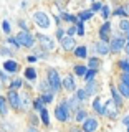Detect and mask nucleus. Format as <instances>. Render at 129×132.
Masks as SVG:
<instances>
[{
    "instance_id": "obj_49",
    "label": "nucleus",
    "mask_w": 129,
    "mask_h": 132,
    "mask_svg": "<svg viewBox=\"0 0 129 132\" xmlns=\"http://www.w3.org/2000/svg\"><path fill=\"white\" fill-rule=\"evenodd\" d=\"M25 132H40V129H38V127H35V126H27Z\"/></svg>"
},
{
    "instance_id": "obj_41",
    "label": "nucleus",
    "mask_w": 129,
    "mask_h": 132,
    "mask_svg": "<svg viewBox=\"0 0 129 132\" xmlns=\"http://www.w3.org/2000/svg\"><path fill=\"white\" fill-rule=\"evenodd\" d=\"M101 16H103L104 20H109L111 10H109V7H108V5H103V8H101Z\"/></svg>"
},
{
    "instance_id": "obj_35",
    "label": "nucleus",
    "mask_w": 129,
    "mask_h": 132,
    "mask_svg": "<svg viewBox=\"0 0 129 132\" xmlns=\"http://www.w3.org/2000/svg\"><path fill=\"white\" fill-rule=\"evenodd\" d=\"M119 31L121 33H129V20L127 18H121V22H119Z\"/></svg>"
},
{
    "instance_id": "obj_47",
    "label": "nucleus",
    "mask_w": 129,
    "mask_h": 132,
    "mask_svg": "<svg viewBox=\"0 0 129 132\" xmlns=\"http://www.w3.org/2000/svg\"><path fill=\"white\" fill-rule=\"evenodd\" d=\"M18 27H20V30H30V27H28V23L25 22L23 18H20V20H18Z\"/></svg>"
},
{
    "instance_id": "obj_1",
    "label": "nucleus",
    "mask_w": 129,
    "mask_h": 132,
    "mask_svg": "<svg viewBox=\"0 0 129 132\" xmlns=\"http://www.w3.org/2000/svg\"><path fill=\"white\" fill-rule=\"evenodd\" d=\"M47 82L50 84V88H51L53 94H58L61 89H63V86H61V76L60 73H58V69L55 68H48L47 69Z\"/></svg>"
},
{
    "instance_id": "obj_25",
    "label": "nucleus",
    "mask_w": 129,
    "mask_h": 132,
    "mask_svg": "<svg viewBox=\"0 0 129 132\" xmlns=\"http://www.w3.org/2000/svg\"><path fill=\"white\" fill-rule=\"evenodd\" d=\"M116 89H118V93L123 96L124 101H126V99H129V86H126L124 82L119 81V82H118V86H116Z\"/></svg>"
},
{
    "instance_id": "obj_30",
    "label": "nucleus",
    "mask_w": 129,
    "mask_h": 132,
    "mask_svg": "<svg viewBox=\"0 0 129 132\" xmlns=\"http://www.w3.org/2000/svg\"><path fill=\"white\" fill-rule=\"evenodd\" d=\"M22 86H23V79H22V78H13V79L8 81V89L18 91V89H22Z\"/></svg>"
},
{
    "instance_id": "obj_22",
    "label": "nucleus",
    "mask_w": 129,
    "mask_h": 132,
    "mask_svg": "<svg viewBox=\"0 0 129 132\" xmlns=\"http://www.w3.org/2000/svg\"><path fill=\"white\" fill-rule=\"evenodd\" d=\"M43 107H47V104L43 102V99H41V96L38 97H35V99H32V111L33 112H40Z\"/></svg>"
},
{
    "instance_id": "obj_42",
    "label": "nucleus",
    "mask_w": 129,
    "mask_h": 132,
    "mask_svg": "<svg viewBox=\"0 0 129 132\" xmlns=\"http://www.w3.org/2000/svg\"><path fill=\"white\" fill-rule=\"evenodd\" d=\"M0 55H3V56H13L15 53H13V50H10V48H7V46H0Z\"/></svg>"
},
{
    "instance_id": "obj_51",
    "label": "nucleus",
    "mask_w": 129,
    "mask_h": 132,
    "mask_svg": "<svg viewBox=\"0 0 129 132\" xmlns=\"http://www.w3.org/2000/svg\"><path fill=\"white\" fill-rule=\"evenodd\" d=\"M123 124H124L126 127L129 126V114H127V116H124V117H123Z\"/></svg>"
},
{
    "instance_id": "obj_3",
    "label": "nucleus",
    "mask_w": 129,
    "mask_h": 132,
    "mask_svg": "<svg viewBox=\"0 0 129 132\" xmlns=\"http://www.w3.org/2000/svg\"><path fill=\"white\" fill-rule=\"evenodd\" d=\"M55 119L60 124H66L71 121V111L68 109V106L65 104V99L63 101H60L55 107Z\"/></svg>"
},
{
    "instance_id": "obj_32",
    "label": "nucleus",
    "mask_w": 129,
    "mask_h": 132,
    "mask_svg": "<svg viewBox=\"0 0 129 132\" xmlns=\"http://www.w3.org/2000/svg\"><path fill=\"white\" fill-rule=\"evenodd\" d=\"M73 94L76 96V99H78V101H80V104H85V102L88 101V97H89L88 94H86V91L83 89V88H81V89H78V88H76V91H74Z\"/></svg>"
},
{
    "instance_id": "obj_56",
    "label": "nucleus",
    "mask_w": 129,
    "mask_h": 132,
    "mask_svg": "<svg viewBox=\"0 0 129 132\" xmlns=\"http://www.w3.org/2000/svg\"><path fill=\"white\" fill-rule=\"evenodd\" d=\"M126 132H129V126H127V127H126Z\"/></svg>"
},
{
    "instance_id": "obj_14",
    "label": "nucleus",
    "mask_w": 129,
    "mask_h": 132,
    "mask_svg": "<svg viewBox=\"0 0 129 132\" xmlns=\"http://www.w3.org/2000/svg\"><path fill=\"white\" fill-rule=\"evenodd\" d=\"M60 45H61V48H63L65 51H73L74 46H76V40H74V36L65 35L63 38L60 40Z\"/></svg>"
},
{
    "instance_id": "obj_24",
    "label": "nucleus",
    "mask_w": 129,
    "mask_h": 132,
    "mask_svg": "<svg viewBox=\"0 0 129 132\" xmlns=\"http://www.w3.org/2000/svg\"><path fill=\"white\" fill-rule=\"evenodd\" d=\"M38 114H40V116H38V117H40V122L43 124L45 127H50V112H48L47 107H43V109H41Z\"/></svg>"
},
{
    "instance_id": "obj_52",
    "label": "nucleus",
    "mask_w": 129,
    "mask_h": 132,
    "mask_svg": "<svg viewBox=\"0 0 129 132\" xmlns=\"http://www.w3.org/2000/svg\"><path fill=\"white\" fill-rule=\"evenodd\" d=\"M124 51H126V56H129V41H126L124 45Z\"/></svg>"
},
{
    "instance_id": "obj_34",
    "label": "nucleus",
    "mask_w": 129,
    "mask_h": 132,
    "mask_svg": "<svg viewBox=\"0 0 129 132\" xmlns=\"http://www.w3.org/2000/svg\"><path fill=\"white\" fill-rule=\"evenodd\" d=\"M118 68L121 73H129V61L126 58H121V60L118 61Z\"/></svg>"
},
{
    "instance_id": "obj_6",
    "label": "nucleus",
    "mask_w": 129,
    "mask_h": 132,
    "mask_svg": "<svg viewBox=\"0 0 129 132\" xmlns=\"http://www.w3.org/2000/svg\"><path fill=\"white\" fill-rule=\"evenodd\" d=\"M35 40H36V43L40 45V48L45 50V51H53V50H55V41H53V38H50L48 35L36 33V35H35Z\"/></svg>"
},
{
    "instance_id": "obj_53",
    "label": "nucleus",
    "mask_w": 129,
    "mask_h": 132,
    "mask_svg": "<svg viewBox=\"0 0 129 132\" xmlns=\"http://www.w3.org/2000/svg\"><path fill=\"white\" fill-rule=\"evenodd\" d=\"M70 132H83V130H81V127H71Z\"/></svg>"
},
{
    "instance_id": "obj_37",
    "label": "nucleus",
    "mask_w": 129,
    "mask_h": 132,
    "mask_svg": "<svg viewBox=\"0 0 129 132\" xmlns=\"http://www.w3.org/2000/svg\"><path fill=\"white\" fill-rule=\"evenodd\" d=\"M38 89H40V93H53V91H51V88H50V84L47 82V79L40 81V86H38Z\"/></svg>"
},
{
    "instance_id": "obj_15",
    "label": "nucleus",
    "mask_w": 129,
    "mask_h": 132,
    "mask_svg": "<svg viewBox=\"0 0 129 132\" xmlns=\"http://www.w3.org/2000/svg\"><path fill=\"white\" fill-rule=\"evenodd\" d=\"M93 111L98 116H104L106 114V107H104V104H103V101H101V96H94V99H93Z\"/></svg>"
},
{
    "instance_id": "obj_29",
    "label": "nucleus",
    "mask_w": 129,
    "mask_h": 132,
    "mask_svg": "<svg viewBox=\"0 0 129 132\" xmlns=\"http://www.w3.org/2000/svg\"><path fill=\"white\" fill-rule=\"evenodd\" d=\"M96 76H98V69H86L85 76H83V81L85 82H89V81H96Z\"/></svg>"
},
{
    "instance_id": "obj_21",
    "label": "nucleus",
    "mask_w": 129,
    "mask_h": 132,
    "mask_svg": "<svg viewBox=\"0 0 129 132\" xmlns=\"http://www.w3.org/2000/svg\"><path fill=\"white\" fill-rule=\"evenodd\" d=\"M88 116H89L88 111H86L85 107H80L78 111H74V112H73V121L76 122V124H81L86 117H88Z\"/></svg>"
},
{
    "instance_id": "obj_27",
    "label": "nucleus",
    "mask_w": 129,
    "mask_h": 132,
    "mask_svg": "<svg viewBox=\"0 0 129 132\" xmlns=\"http://www.w3.org/2000/svg\"><path fill=\"white\" fill-rule=\"evenodd\" d=\"M86 69H88V66H86V64H83V63L73 64V73H74V76H80V78H83V76H85V73H86Z\"/></svg>"
},
{
    "instance_id": "obj_38",
    "label": "nucleus",
    "mask_w": 129,
    "mask_h": 132,
    "mask_svg": "<svg viewBox=\"0 0 129 132\" xmlns=\"http://www.w3.org/2000/svg\"><path fill=\"white\" fill-rule=\"evenodd\" d=\"M33 55H35L36 58H38V60H40V58H41V60H48V51H45V50H35V51H33Z\"/></svg>"
},
{
    "instance_id": "obj_5",
    "label": "nucleus",
    "mask_w": 129,
    "mask_h": 132,
    "mask_svg": "<svg viewBox=\"0 0 129 132\" xmlns=\"http://www.w3.org/2000/svg\"><path fill=\"white\" fill-rule=\"evenodd\" d=\"M5 99H7L8 107H10V109H13L15 112H20V93H18V91L8 89Z\"/></svg>"
},
{
    "instance_id": "obj_46",
    "label": "nucleus",
    "mask_w": 129,
    "mask_h": 132,
    "mask_svg": "<svg viewBox=\"0 0 129 132\" xmlns=\"http://www.w3.org/2000/svg\"><path fill=\"white\" fill-rule=\"evenodd\" d=\"M66 35V33H65V28H61V27H58L56 28V33H55V36H56V40H61V38H63V36Z\"/></svg>"
},
{
    "instance_id": "obj_33",
    "label": "nucleus",
    "mask_w": 129,
    "mask_h": 132,
    "mask_svg": "<svg viewBox=\"0 0 129 132\" xmlns=\"http://www.w3.org/2000/svg\"><path fill=\"white\" fill-rule=\"evenodd\" d=\"M60 18H61V20H65V22H68V23H74V25H76V22H78V16H76V15L68 13V12H61Z\"/></svg>"
},
{
    "instance_id": "obj_2",
    "label": "nucleus",
    "mask_w": 129,
    "mask_h": 132,
    "mask_svg": "<svg viewBox=\"0 0 129 132\" xmlns=\"http://www.w3.org/2000/svg\"><path fill=\"white\" fill-rule=\"evenodd\" d=\"M17 41L22 48H33L36 45V40H35V35L30 31V30H20L18 33L15 35Z\"/></svg>"
},
{
    "instance_id": "obj_40",
    "label": "nucleus",
    "mask_w": 129,
    "mask_h": 132,
    "mask_svg": "<svg viewBox=\"0 0 129 132\" xmlns=\"http://www.w3.org/2000/svg\"><path fill=\"white\" fill-rule=\"evenodd\" d=\"M113 16H121V18H126V10H124V7H119V8H116V10L113 12Z\"/></svg>"
},
{
    "instance_id": "obj_10",
    "label": "nucleus",
    "mask_w": 129,
    "mask_h": 132,
    "mask_svg": "<svg viewBox=\"0 0 129 132\" xmlns=\"http://www.w3.org/2000/svg\"><path fill=\"white\" fill-rule=\"evenodd\" d=\"M93 53H96V56H108L109 55V43L98 40L93 45Z\"/></svg>"
},
{
    "instance_id": "obj_17",
    "label": "nucleus",
    "mask_w": 129,
    "mask_h": 132,
    "mask_svg": "<svg viewBox=\"0 0 129 132\" xmlns=\"http://www.w3.org/2000/svg\"><path fill=\"white\" fill-rule=\"evenodd\" d=\"M23 76L28 82H36V79H38V73H36V69L33 68V66H27V68H25Z\"/></svg>"
},
{
    "instance_id": "obj_8",
    "label": "nucleus",
    "mask_w": 129,
    "mask_h": 132,
    "mask_svg": "<svg viewBox=\"0 0 129 132\" xmlns=\"http://www.w3.org/2000/svg\"><path fill=\"white\" fill-rule=\"evenodd\" d=\"M124 45H126V38L124 36H113L109 38V53L113 55H118L124 50Z\"/></svg>"
},
{
    "instance_id": "obj_13",
    "label": "nucleus",
    "mask_w": 129,
    "mask_h": 132,
    "mask_svg": "<svg viewBox=\"0 0 129 132\" xmlns=\"http://www.w3.org/2000/svg\"><path fill=\"white\" fill-rule=\"evenodd\" d=\"M61 86H63V89H66L68 93H74V91H76V81H74L73 74H66L63 79H61Z\"/></svg>"
},
{
    "instance_id": "obj_16",
    "label": "nucleus",
    "mask_w": 129,
    "mask_h": 132,
    "mask_svg": "<svg viewBox=\"0 0 129 132\" xmlns=\"http://www.w3.org/2000/svg\"><path fill=\"white\" fill-rule=\"evenodd\" d=\"M73 56L78 58V60H88V46H86V45L74 46V50H73Z\"/></svg>"
},
{
    "instance_id": "obj_12",
    "label": "nucleus",
    "mask_w": 129,
    "mask_h": 132,
    "mask_svg": "<svg viewBox=\"0 0 129 132\" xmlns=\"http://www.w3.org/2000/svg\"><path fill=\"white\" fill-rule=\"evenodd\" d=\"M111 101L114 102V107L116 109H123V106H124V99L123 96L118 93V89H116V86L111 82Z\"/></svg>"
},
{
    "instance_id": "obj_54",
    "label": "nucleus",
    "mask_w": 129,
    "mask_h": 132,
    "mask_svg": "<svg viewBox=\"0 0 129 132\" xmlns=\"http://www.w3.org/2000/svg\"><path fill=\"white\" fill-rule=\"evenodd\" d=\"M124 10H126V15H129V2H127V5L124 7Z\"/></svg>"
},
{
    "instance_id": "obj_7",
    "label": "nucleus",
    "mask_w": 129,
    "mask_h": 132,
    "mask_svg": "<svg viewBox=\"0 0 129 132\" xmlns=\"http://www.w3.org/2000/svg\"><path fill=\"white\" fill-rule=\"evenodd\" d=\"M99 129V119L96 116H88L81 122V130L83 132H96Z\"/></svg>"
},
{
    "instance_id": "obj_26",
    "label": "nucleus",
    "mask_w": 129,
    "mask_h": 132,
    "mask_svg": "<svg viewBox=\"0 0 129 132\" xmlns=\"http://www.w3.org/2000/svg\"><path fill=\"white\" fill-rule=\"evenodd\" d=\"M8 111H10V107H8V102H7L5 96H0V116H2V117H7Z\"/></svg>"
},
{
    "instance_id": "obj_36",
    "label": "nucleus",
    "mask_w": 129,
    "mask_h": 132,
    "mask_svg": "<svg viewBox=\"0 0 129 132\" xmlns=\"http://www.w3.org/2000/svg\"><path fill=\"white\" fill-rule=\"evenodd\" d=\"M40 96H41V99H43L45 104H51V102H53V97H55V94H53V93H40Z\"/></svg>"
},
{
    "instance_id": "obj_11",
    "label": "nucleus",
    "mask_w": 129,
    "mask_h": 132,
    "mask_svg": "<svg viewBox=\"0 0 129 132\" xmlns=\"http://www.w3.org/2000/svg\"><path fill=\"white\" fill-rule=\"evenodd\" d=\"M32 109L30 93H20V112H28Z\"/></svg>"
},
{
    "instance_id": "obj_43",
    "label": "nucleus",
    "mask_w": 129,
    "mask_h": 132,
    "mask_svg": "<svg viewBox=\"0 0 129 132\" xmlns=\"http://www.w3.org/2000/svg\"><path fill=\"white\" fill-rule=\"evenodd\" d=\"M2 30H3V33L10 35V31H12V27H10V22H8V20H3V22H2Z\"/></svg>"
},
{
    "instance_id": "obj_18",
    "label": "nucleus",
    "mask_w": 129,
    "mask_h": 132,
    "mask_svg": "<svg viewBox=\"0 0 129 132\" xmlns=\"http://www.w3.org/2000/svg\"><path fill=\"white\" fill-rule=\"evenodd\" d=\"M86 91V94L88 96H98L99 93V84L96 81H89V82H85V88H83Z\"/></svg>"
},
{
    "instance_id": "obj_39",
    "label": "nucleus",
    "mask_w": 129,
    "mask_h": 132,
    "mask_svg": "<svg viewBox=\"0 0 129 132\" xmlns=\"http://www.w3.org/2000/svg\"><path fill=\"white\" fill-rule=\"evenodd\" d=\"M7 43L10 45V46H13V50H20V48H22V46L18 45V41H17L15 36H8V38H7Z\"/></svg>"
},
{
    "instance_id": "obj_28",
    "label": "nucleus",
    "mask_w": 129,
    "mask_h": 132,
    "mask_svg": "<svg viewBox=\"0 0 129 132\" xmlns=\"http://www.w3.org/2000/svg\"><path fill=\"white\" fill-rule=\"evenodd\" d=\"M93 15H94V12L91 10V8H86V10H81L76 16H78V20H81V22H86V20L93 18Z\"/></svg>"
},
{
    "instance_id": "obj_45",
    "label": "nucleus",
    "mask_w": 129,
    "mask_h": 132,
    "mask_svg": "<svg viewBox=\"0 0 129 132\" xmlns=\"http://www.w3.org/2000/svg\"><path fill=\"white\" fill-rule=\"evenodd\" d=\"M119 81L124 82L126 86H129V73H121L119 74Z\"/></svg>"
},
{
    "instance_id": "obj_31",
    "label": "nucleus",
    "mask_w": 129,
    "mask_h": 132,
    "mask_svg": "<svg viewBox=\"0 0 129 132\" xmlns=\"http://www.w3.org/2000/svg\"><path fill=\"white\" fill-rule=\"evenodd\" d=\"M27 117H28V126H35V127L40 126V117L33 112V111H28V112H27Z\"/></svg>"
},
{
    "instance_id": "obj_50",
    "label": "nucleus",
    "mask_w": 129,
    "mask_h": 132,
    "mask_svg": "<svg viewBox=\"0 0 129 132\" xmlns=\"http://www.w3.org/2000/svg\"><path fill=\"white\" fill-rule=\"evenodd\" d=\"M27 61H28V63H36V61H38V58H36L35 55H28L27 56Z\"/></svg>"
},
{
    "instance_id": "obj_20",
    "label": "nucleus",
    "mask_w": 129,
    "mask_h": 132,
    "mask_svg": "<svg viewBox=\"0 0 129 132\" xmlns=\"http://www.w3.org/2000/svg\"><path fill=\"white\" fill-rule=\"evenodd\" d=\"M3 69H5L7 73L13 74V73H18L20 64H18V61H15V60H7L5 63H3Z\"/></svg>"
},
{
    "instance_id": "obj_4",
    "label": "nucleus",
    "mask_w": 129,
    "mask_h": 132,
    "mask_svg": "<svg viewBox=\"0 0 129 132\" xmlns=\"http://www.w3.org/2000/svg\"><path fill=\"white\" fill-rule=\"evenodd\" d=\"M32 18H33V23H35L38 28H41V30H48L50 25H51V20H50L48 13H47V12H43V10L33 12Z\"/></svg>"
},
{
    "instance_id": "obj_9",
    "label": "nucleus",
    "mask_w": 129,
    "mask_h": 132,
    "mask_svg": "<svg viewBox=\"0 0 129 132\" xmlns=\"http://www.w3.org/2000/svg\"><path fill=\"white\" fill-rule=\"evenodd\" d=\"M111 31H113V25H111L109 20H104V23L99 27V40L101 41H106V43H109V38H111Z\"/></svg>"
},
{
    "instance_id": "obj_23",
    "label": "nucleus",
    "mask_w": 129,
    "mask_h": 132,
    "mask_svg": "<svg viewBox=\"0 0 129 132\" xmlns=\"http://www.w3.org/2000/svg\"><path fill=\"white\" fill-rule=\"evenodd\" d=\"M89 69H98L101 68V60H99V56H88V63H86Z\"/></svg>"
},
{
    "instance_id": "obj_48",
    "label": "nucleus",
    "mask_w": 129,
    "mask_h": 132,
    "mask_svg": "<svg viewBox=\"0 0 129 132\" xmlns=\"http://www.w3.org/2000/svg\"><path fill=\"white\" fill-rule=\"evenodd\" d=\"M101 8H103V3H101V2H94L93 5H91V10H93L94 13H96V12H99Z\"/></svg>"
},
{
    "instance_id": "obj_44",
    "label": "nucleus",
    "mask_w": 129,
    "mask_h": 132,
    "mask_svg": "<svg viewBox=\"0 0 129 132\" xmlns=\"http://www.w3.org/2000/svg\"><path fill=\"white\" fill-rule=\"evenodd\" d=\"M65 33H66L68 36H74V35H76V25L71 23V27H68V28H66Z\"/></svg>"
},
{
    "instance_id": "obj_19",
    "label": "nucleus",
    "mask_w": 129,
    "mask_h": 132,
    "mask_svg": "<svg viewBox=\"0 0 129 132\" xmlns=\"http://www.w3.org/2000/svg\"><path fill=\"white\" fill-rule=\"evenodd\" d=\"M65 104L68 106V109L71 111V112H74V111H78L81 107V104H80V101H78L76 99V96H74V94H71V96L70 97H66L65 99Z\"/></svg>"
},
{
    "instance_id": "obj_55",
    "label": "nucleus",
    "mask_w": 129,
    "mask_h": 132,
    "mask_svg": "<svg viewBox=\"0 0 129 132\" xmlns=\"http://www.w3.org/2000/svg\"><path fill=\"white\" fill-rule=\"evenodd\" d=\"M124 38H126V41H129V33H126V36H124Z\"/></svg>"
}]
</instances>
